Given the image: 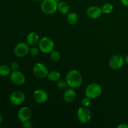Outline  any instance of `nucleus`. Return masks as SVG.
<instances>
[{
    "instance_id": "11",
    "label": "nucleus",
    "mask_w": 128,
    "mask_h": 128,
    "mask_svg": "<svg viewBox=\"0 0 128 128\" xmlns=\"http://www.w3.org/2000/svg\"><path fill=\"white\" fill-rule=\"evenodd\" d=\"M33 99L37 103L44 104L48 100V94L43 90H37L33 92Z\"/></svg>"
},
{
    "instance_id": "28",
    "label": "nucleus",
    "mask_w": 128,
    "mask_h": 128,
    "mask_svg": "<svg viewBox=\"0 0 128 128\" xmlns=\"http://www.w3.org/2000/svg\"><path fill=\"white\" fill-rule=\"evenodd\" d=\"M121 2L123 6H128V0H121Z\"/></svg>"
},
{
    "instance_id": "29",
    "label": "nucleus",
    "mask_w": 128,
    "mask_h": 128,
    "mask_svg": "<svg viewBox=\"0 0 128 128\" xmlns=\"http://www.w3.org/2000/svg\"><path fill=\"white\" fill-rule=\"evenodd\" d=\"M124 62H126V63L127 64H128V56H126V57H125Z\"/></svg>"
},
{
    "instance_id": "6",
    "label": "nucleus",
    "mask_w": 128,
    "mask_h": 128,
    "mask_svg": "<svg viewBox=\"0 0 128 128\" xmlns=\"http://www.w3.org/2000/svg\"><path fill=\"white\" fill-rule=\"evenodd\" d=\"M30 45L27 42H20L15 46L14 52L17 57L22 58L30 52Z\"/></svg>"
},
{
    "instance_id": "1",
    "label": "nucleus",
    "mask_w": 128,
    "mask_h": 128,
    "mask_svg": "<svg viewBox=\"0 0 128 128\" xmlns=\"http://www.w3.org/2000/svg\"><path fill=\"white\" fill-rule=\"evenodd\" d=\"M66 81L69 87L76 88L82 84V76L77 70H71L66 74Z\"/></svg>"
},
{
    "instance_id": "21",
    "label": "nucleus",
    "mask_w": 128,
    "mask_h": 128,
    "mask_svg": "<svg viewBox=\"0 0 128 128\" xmlns=\"http://www.w3.org/2000/svg\"><path fill=\"white\" fill-rule=\"evenodd\" d=\"M50 57L51 59L54 61H58L61 58V55H60V52L56 50H52L50 52Z\"/></svg>"
},
{
    "instance_id": "15",
    "label": "nucleus",
    "mask_w": 128,
    "mask_h": 128,
    "mask_svg": "<svg viewBox=\"0 0 128 128\" xmlns=\"http://www.w3.org/2000/svg\"><path fill=\"white\" fill-rule=\"evenodd\" d=\"M39 41H40V37L37 32L31 31L26 36V42L30 46H34L38 42H39Z\"/></svg>"
},
{
    "instance_id": "27",
    "label": "nucleus",
    "mask_w": 128,
    "mask_h": 128,
    "mask_svg": "<svg viewBox=\"0 0 128 128\" xmlns=\"http://www.w3.org/2000/svg\"><path fill=\"white\" fill-rule=\"evenodd\" d=\"M118 128H128V126L126 124L124 123H122V124H120V125L117 126Z\"/></svg>"
},
{
    "instance_id": "30",
    "label": "nucleus",
    "mask_w": 128,
    "mask_h": 128,
    "mask_svg": "<svg viewBox=\"0 0 128 128\" xmlns=\"http://www.w3.org/2000/svg\"><path fill=\"white\" fill-rule=\"evenodd\" d=\"M2 122V116H1V114H0V125L1 124Z\"/></svg>"
},
{
    "instance_id": "17",
    "label": "nucleus",
    "mask_w": 128,
    "mask_h": 128,
    "mask_svg": "<svg viewBox=\"0 0 128 128\" xmlns=\"http://www.w3.org/2000/svg\"><path fill=\"white\" fill-rule=\"evenodd\" d=\"M67 21L70 24L74 25L78 21V16L75 12H70L67 16Z\"/></svg>"
},
{
    "instance_id": "32",
    "label": "nucleus",
    "mask_w": 128,
    "mask_h": 128,
    "mask_svg": "<svg viewBox=\"0 0 128 128\" xmlns=\"http://www.w3.org/2000/svg\"><path fill=\"white\" fill-rule=\"evenodd\" d=\"M56 1H57L58 2H60V0H56Z\"/></svg>"
},
{
    "instance_id": "24",
    "label": "nucleus",
    "mask_w": 128,
    "mask_h": 128,
    "mask_svg": "<svg viewBox=\"0 0 128 128\" xmlns=\"http://www.w3.org/2000/svg\"><path fill=\"white\" fill-rule=\"evenodd\" d=\"M40 50L38 48L36 47H32L31 48L30 50V53L31 56H36L39 54L40 52Z\"/></svg>"
},
{
    "instance_id": "31",
    "label": "nucleus",
    "mask_w": 128,
    "mask_h": 128,
    "mask_svg": "<svg viewBox=\"0 0 128 128\" xmlns=\"http://www.w3.org/2000/svg\"><path fill=\"white\" fill-rule=\"evenodd\" d=\"M32 1H35V2H40V1H42V0H32Z\"/></svg>"
},
{
    "instance_id": "22",
    "label": "nucleus",
    "mask_w": 128,
    "mask_h": 128,
    "mask_svg": "<svg viewBox=\"0 0 128 128\" xmlns=\"http://www.w3.org/2000/svg\"><path fill=\"white\" fill-rule=\"evenodd\" d=\"M56 86L59 90H65L67 89L68 85L67 82L66 81H63V80H58L56 82Z\"/></svg>"
},
{
    "instance_id": "13",
    "label": "nucleus",
    "mask_w": 128,
    "mask_h": 128,
    "mask_svg": "<svg viewBox=\"0 0 128 128\" xmlns=\"http://www.w3.org/2000/svg\"><path fill=\"white\" fill-rule=\"evenodd\" d=\"M102 10L101 8L98 6H91L88 8L86 11V14L90 18L98 19L102 14Z\"/></svg>"
},
{
    "instance_id": "16",
    "label": "nucleus",
    "mask_w": 128,
    "mask_h": 128,
    "mask_svg": "<svg viewBox=\"0 0 128 128\" xmlns=\"http://www.w3.org/2000/svg\"><path fill=\"white\" fill-rule=\"evenodd\" d=\"M70 6L68 2L65 1H60L58 3V10L62 14H66L70 11Z\"/></svg>"
},
{
    "instance_id": "10",
    "label": "nucleus",
    "mask_w": 128,
    "mask_h": 128,
    "mask_svg": "<svg viewBox=\"0 0 128 128\" xmlns=\"http://www.w3.org/2000/svg\"><path fill=\"white\" fill-rule=\"evenodd\" d=\"M10 78L11 82L14 84L18 86L22 85L25 82L26 78L25 76L21 71H12L10 74Z\"/></svg>"
},
{
    "instance_id": "19",
    "label": "nucleus",
    "mask_w": 128,
    "mask_h": 128,
    "mask_svg": "<svg viewBox=\"0 0 128 128\" xmlns=\"http://www.w3.org/2000/svg\"><path fill=\"white\" fill-rule=\"evenodd\" d=\"M11 73V68L8 65L2 64L0 66V76H7Z\"/></svg>"
},
{
    "instance_id": "5",
    "label": "nucleus",
    "mask_w": 128,
    "mask_h": 128,
    "mask_svg": "<svg viewBox=\"0 0 128 128\" xmlns=\"http://www.w3.org/2000/svg\"><path fill=\"white\" fill-rule=\"evenodd\" d=\"M32 72L34 75L39 79H44L47 78L50 72L47 67L41 62H38L35 64L32 68Z\"/></svg>"
},
{
    "instance_id": "9",
    "label": "nucleus",
    "mask_w": 128,
    "mask_h": 128,
    "mask_svg": "<svg viewBox=\"0 0 128 128\" xmlns=\"http://www.w3.org/2000/svg\"><path fill=\"white\" fill-rule=\"evenodd\" d=\"M25 94L21 91H15L10 96V101L12 104L18 106L25 101Z\"/></svg>"
},
{
    "instance_id": "25",
    "label": "nucleus",
    "mask_w": 128,
    "mask_h": 128,
    "mask_svg": "<svg viewBox=\"0 0 128 128\" xmlns=\"http://www.w3.org/2000/svg\"><path fill=\"white\" fill-rule=\"evenodd\" d=\"M19 64L17 62H12L11 64V70L12 71H17L19 69Z\"/></svg>"
},
{
    "instance_id": "8",
    "label": "nucleus",
    "mask_w": 128,
    "mask_h": 128,
    "mask_svg": "<svg viewBox=\"0 0 128 128\" xmlns=\"http://www.w3.org/2000/svg\"><path fill=\"white\" fill-rule=\"evenodd\" d=\"M124 58L121 55L116 54L112 56L109 61V66L114 70H117L123 66Z\"/></svg>"
},
{
    "instance_id": "4",
    "label": "nucleus",
    "mask_w": 128,
    "mask_h": 128,
    "mask_svg": "<svg viewBox=\"0 0 128 128\" xmlns=\"http://www.w3.org/2000/svg\"><path fill=\"white\" fill-rule=\"evenodd\" d=\"M39 48L41 52L44 53H50L54 50V44L53 41L48 37H43L39 41Z\"/></svg>"
},
{
    "instance_id": "3",
    "label": "nucleus",
    "mask_w": 128,
    "mask_h": 128,
    "mask_svg": "<svg viewBox=\"0 0 128 128\" xmlns=\"http://www.w3.org/2000/svg\"><path fill=\"white\" fill-rule=\"evenodd\" d=\"M102 92V88L99 84L91 83L89 84L85 90V94L90 98L95 99L101 95Z\"/></svg>"
},
{
    "instance_id": "12",
    "label": "nucleus",
    "mask_w": 128,
    "mask_h": 128,
    "mask_svg": "<svg viewBox=\"0 0 128 128\" xmlns=\"http://www.w3.org/2000/svg\"><path fill=\"white\" fill-rule=\"evenodd\" d=\"M31 115L32 112L31 109L27 106L21 108L18 112V118L21 122L30 120Z\"/></svg>"
},
{
    "instance_id": "26",
    "label": "nucleus",
    "mask_w": 128,
    "mask_h": 128,
    "mask_svg": "<svg viewBox=\"0 0 128 128\" xmlns=\"http://www.w3.org/2000/svg\"><path fill=\"white\" fill-rule=\"evenodd\" d=\"M22 126L25 128H32V123L30 122V120L24 121V122H22Z\"/></svg>"
},
{
    "instance_id": "7",
    "label": "nucleus",
    "mask_w": 128,
    "mask_h": 128,
    "mask_svg": "<svg viewBox=\"0 0 128 128\" xmlns=\"http://www.w3.org/2000/svg\"><path fill=\"white\" fill-rule=\"evenodd\" d=\"M77 117L82 123H88L91 119V112L87 107L82 106L78 110Z\"/></svg>"
},
{
    "instance_id": "2",
    "label": "nucleus",
    "mask_w": 128,
    "mask_h": 128,
    "mask_svg": "<svg viewBox=\"0 0 128 128\" xmlns=\"http://www.w3.org/2000/svg\"><path fill=\"white\" fill-rule=\"evenodd\" d=\"M58 3L56 0H42L41 11L46 14H52L58 10Z\"/></svg>"
},
{
    "instance_id": "18",
    "label": "nucleus",
    "mask_w": 128,
    "mask_h": 128,
    "mask_svg": "<svg viewBox=\"0 0 128 128\" xmlns=\"http://www.w3.org/2000/svg\"><path fill=\"white\" fill-rule=\"evenodd\" d=\"M60 77H61V74L58 71H52L51 72H49L47 78L50 81L55 82L60 80Z\"/></svg>"
},
{
    "instance_id": "14",
    "label": "nucleus",
    "mask_w": 128,
    "mask_h": 128,
    "mask_svg": "<svg viewBox=\"0 0 128 128\" xmlns=\"http://www.w3.org/2000/svg\"><path fill=\"white\" fill-rule=\"evenodd\" d=\"M76 91L73 88H67L65 90L63 93V99L66 102L70 103V102H73L76 99Z\"/></svg>"
},
{
    "instance_id": "20",
    "label": "nucleus",
    "mask_w": 128,
    "mask_h": 128,
    "mask_svg": "<svg viewBox=\"0 0 128 128\" xmlns=\"http://www.w3.org/2000/svg\"><path fill=\"white\" fill-rule=\"evenodd\" d=\"M113 8V6L111 3H105L101 7V10H102V13L110 14L112 12Z\"/></svg>"
},
{
    "instance_id": "23",
    "label": "nucleus",
    "mask_w": 128,
    "mask_h": 128,
    "mask_svg": "<svg viewBox=\"0 0 128 128\" xmlns=\"http://www.w3.org/2000/svg\"><path fill=\"white\" fill-rule=\"evenodd\" d=\"M91 99L89 97L86 96V97H84L81 100V104H82V106L84 107H88L91 104Z\"/></svg>"
}]
</instances>
